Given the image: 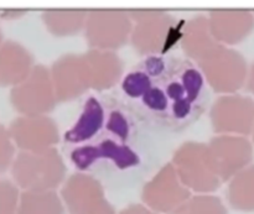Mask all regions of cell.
<instances>
[{"label":"cell","instance_id":"cell-16","mask_svg":"<svg viewBox=\"0 0 254 214\" xmlns=\"http://www.w3.org/2000/svg\"><path fill=\"white\" fill-rule=\"evenodd\" d=\"M35 67L34 56L16 41H5L0 46V88L19 86Z\"/></svg>","mask_w":254,"mask_h":214},{"label":"cell","instance_id":"cell-18","mask_svg":"<svg viewBox=\"0 0 254 214\" xmlns=\"http://www.w3.org/2000/svg\"><path fill=\"white\" fill-rule=\"evenodd\" d=\"M216 44L218 42L211 35L207 16L196 15L185 21L179 46L181 47L186 58L196 63Z\"/></svg>","mask_w":254,"mask_h":214},{"label":"cell","instance_id":"cell-4","mask_svg":"<svg viewBox=\"0 0 254 214\" xmlns=\"http://www.w3.org/2000/svg\"><path fill=\"white\" fill-rule=\"evenodd\" d=\"M12 180L22 191H55L66 180V163L56 148L40 153L20 151L10 166Z\"/></svg>","mask_w":254,"mask_h":214},{"label":"cell","instance_id":"cell-20","mask_svg":"<svg viewBox=\"0 0 254 214\" xmlns=\"http://www.w3.org/2000/svg\"><path fill=\"white\" fill-rule=\"evenodd\" d=\"M227 200L240 212H254V165L247 166L230 180Z\"/></svg>","mask_w":254,"mask_h":214},{"label":"cell","instance_id":"cell-2","mask_svg":"<svg viewBox=\"0 0 254 214\" xmlns=\"http://www.w3.org/2000/svg\"><path fill=\"white\" fill-rule=\"evenodd\" d=\"M119 96L158 134L190 128L205 113L210 99L198 67L173 54L139 62L122 78Z\"/></svg>","mask_w":254,"mask_h":214},{"label":"cell","instance_id":"cell-30","mask_svg":"<svg viewBox=\"0 0 254 214\" xmlns=\"http://www.w3.org/2000/svg\"><path fill=\"white\" fill-rule=\"evenodd\" d=\"M252 134H253V141H254V128H253V131H252Z\"/></svg>","mask_w":254,"mask_h":214},{"label":"cell","instance_id":"cell-28","mask_svg":"<svg viewBox=\"0 0 254 214\" xmlns=\"http://www.w3.org/2000/svg\"><path fill=\"white\" fill-rule=\"evenodd\" d=\"M246 84H247L248 91L254 96V63L251 67V71H248V77L247 81H246Z\"/></svg>","mask_w":254,"mask_h":214},{"label":"cell","instance_id":"cell-19","mask_svg":"<svg viewBox=\"0 0 254 214\" xmlns=\"http://www.w3.org/2000/svg\"><path fill=\"white\" fill-rule=\"evenodd\" d=\"M88 10L51 9L41 14L42 22L51 35L56 37H71L83 31Z\"/></svg>","mask_w":254,"mask_h":214},{"label":"cell","instance_id":"cell-10","mask_svg":"<svg viewBox=\"0 0 254 214\" xmlns=\"http://www.w3.org/2000/svg\"><path fill=\"white\" fill-rule=\"evenodd\" d=\"M192 193L183 185L171 162L164 163L141 188L144 206L159 214H169Z\"/></svg>","mask_w":254,"mask_h":214},{"label":"cell","instance_id":"cell-17","mask_svg":"<svg viewBox=\"0 0 254 214\" xmlns=\"http://www.w3.org/2000/svg\"><path fill=\"white\" fill-rule=\"evenodd\" d=\"M106 188L97 178L77 172L62 183L61 200L69 214H79L87 206L104 197Z\"/></svg>","mask_w":254,"mask_h":214},{"label":"cell","instance_id":"cell-27","mask_svg":"<svg viewBox=\"0 0 254 214\" xmlns=\"http://www.w3.org/2000/svg\"><path fill=\"white\" fill-rule=\"evenodd\" d=\"M27 10H4L1 12V19L5 20H15L22 17L27 14Z\"/></svg>","mask_w":254,"mask_h":214},{"label":"cell","instance_id":"cell-8","mask_svg":"<svg viewBox=\"0 0 254 214\" xmlns=\"http://www.w3.org/2000/svg\"><path fill=\"white\" fill-rule=\"evenodd\" d=\"M9 98L12 108L24 116L47 115L59 104L50 69L44 64H35L29 77L11 88Z\"/></svg>","mask_w":254,"mask_h":214},{"label":"cell","instance_id":"cell-12","mask_svg":"<svg viewBox=\"0 0 254 214\" xmlns=\"http://www.w3.org/2000/svg\"><path fill=\"white\" fill-rule=\"evenodd\" d=\"M211 161L220 180L227 182L253 160L252 143L246 136L217 135L207 144Z\"/></svg>","mask_w":254,"mask_h":214},{"label":"cell","instance_id":"cell-6","mask_svg":"<svg viewBox=\"0 0 254 214\" xmlns=\"http://www.w3.org/2000/svg\"><path fill=\"white\" fill-rule=\"evenodd\" d=\"M171 165L183 185L191 193L208 195L222 185L211 161L207 144L198 141L184 143L174 153Z\"/></svg>","mask_w":254,"mask_h":214},{"label":"cell","instance_id":"cell-29","mask_svg":"<svg viewBox=\"0 0 254 214\" xmlns=\"http://www.w3.org/2000/svg\"><path fill=\"white\" fill-rule=\"evenodd\" d=\"M1 44H2V31L1 29H0V46H1Z\"/></svg>","mask_w":254,"mask_h":214},{"label":"cell","instance_id":"cell-13","mask_svg":"<svg viewBox=\"0 0 254 214\" xmlns=\"http://www.w3.org/2000/svg\"><path fill=\"white\" fill-rule=\"evenodd\" d=\"M49 69L57 103L74 101L91 89L82 54H64Z\"/></svg>","mask_w":254,"mask_h":214},{"label":"cell","instance_id":"cell-1","mask_svg":"<svg viewBox=\"0 0 254 214\" xmlns=\"http://www.w3.org/2000/svg\"><path fill=\"white\" fill-rule=\"evenodd\" d=\"M156 134L119 94L89 97L64 133V151L78 172L108 190L134 187L160 160Z\"/></svg>","mask_w":254,"mask_h":214},{"label":"cell","instance_id":"cell-23","mask_svg":"<svg viewBox=\"0 0 254 214\" xmlns=\"http://www.w3.org/2000/svg\"><path fill=\"white\" fill-rule=\"evenodd\" d=\"M20 192L15 183L0 180V214H15L19 203Z\"/></svg>","mask_w":254,"mask_h":214},{"label":"cell","instance_id":"cell-5","mask_svg":"<svg viewBox=\"0 0 254 214\" xmlns=\"http://www.w3.org/2000/svg\"><path fill=\"white\" fill-rule=\"evenodd\" d=\"M195 64L207 87L222 96L235 94L247 81V61L240 52L225 45L216 44Z\"/></svg>","mask_w":254,"mask_h":214},{"label":"cell","instance_id":"cell-22","mask_svg":"<svg viewBox=\"0 0 254 214\" xmlns=\"http://www.w3.org/2000/svg\"><path fill=\"white\" fill-rule=\"evenodd\" d=\"M169 214H227V208L216 196L191 195L176 210Z\"/></svg>","mask_w":254,"mask_h":214},{"label":"cell","instance_id":"cell-25","mask_svg":"<svg viewBox=\"0 0 254 214\" xmlns=\"http://www.w3.org/2000/svg\"><path fill=\"white\" fill-rule=\"evenodd\" d=\"M79 214H117L116 210L113 206L106 200V197L101 198V200L96 201V202L91 203L87 206L83 211Z\"/></svg>","mask_w":254,"mask_h":214},{"label":"cell","instance_id":"cell-15","mask_svg":"<svg viewBox=\"0 0 254 214\" xmlns=\"http://www.w3.org/2000/svg\"><path fill=\"white\" fill-rule=\"evenodd\" d=\"M207 21L213 39L225 46L243 41L254 29L250 10H211Z\"/></svg>","mask_w":254,"mask_h":214},{"label":"cell","instance_id":"cell-9","mask_svg":"<svg viewBox=\"0 0 254 214\" xmlns=\"http://www.w3.org/2000/svg\"><path fill=\"white\" fill-rule=\"evenodd\" d=\"M210 121L218 135H250L254 128V101L237 93L218 97L211 106Z\"/></svg>","mask_w":254,"mask_h":214},{"label":"cell","instance_id":"cell-21","mask_svg":"<svg viewBox=\"0 0 254 214\" xmlns=\"http://www.w3.org/2000/svg\"><path fill=\"white\" fill-rule=\"evenodd\" d=\"M66 210L61 197L56 191L20 193L17 210L15 214H64Z\"/></svg>","mask_w":254,"mask_h":214},{"label":"cell","instance_id":"cell-14","mask_svg":"<svg viewBox=\"0 0 254 214\" xmlns=\"http://www.w3.org/2000/svg\"><path fill=\"white\" fill-rule=\"evenodd\" d=\"M89 88L104 93L111 91L124 77V63L117 52L91 50L82 54Z\"/></svg>","mask_w":254,"mask_h":214},{"label":"cell","instance_id":"cell-3","mask_svg":"<svg viewBox=\"0 0 254 214\" xmlns=\"http://www.w3.org/2000/svg\"><path fill=\"white\" fill-rule=\"evenodd\" d=\"M131 22L129 44L144 57L171 54L180 45L185 20L165 10H127Z\"/></svg>","mask_w":254,"mask_h":214},{"label":"cell","instance_id":"cell-26","mask_svg":"<svg viewBox=\"0 0 254 214\" xmlns=\"http://www.w3.org/2000/svg\"><path fill=\"white\" fill-rule=\"evenodd\" d=\"M119 214H159L144 205H130L124 208Z\"/></svg>","mask_w":254,"mask_h":214},{"label":"cell","instance_id":"cell-24","mask_svg":"<svg viewBox=\"0 0 254 214\" xmlns=\"http://www.w3.org/2000/svg\"><path fill=\"white\" fill-rule=\"evenodd\" d=\"M15 158V145L7 128L0 124V173L9 170Z\"/></svg>","mask_w":254,"mask_h":214},{"label":"cell","instance_id":"cell-7","mask_svg":"<svg viewBox=\"0 0 254 214\" xmlns=\"http://www.w3.org/2000/svg\"><path fill=\"white\" fill-rule=\"evenodd\" d=\"M133 22L127 10H88L83 34L91 50L116 52L129 44Z\"/></svg>","mask_w":254,"mask_h":214},{"label":"cell","instance_id":"cell-11","mask_svg":"<svg viewBox=\"0 0 254 214\" xmlns=\"http://www.w3.org/2000/svg\"><path fill=\"white\" fill-rule=\"evenodd\" d=\"M7 131L15 148L25 153H40L60 143L57 123L49 115H20L10 123Z\"/></svg>","mask_w":254,"mask_h":214}]
</instances>
